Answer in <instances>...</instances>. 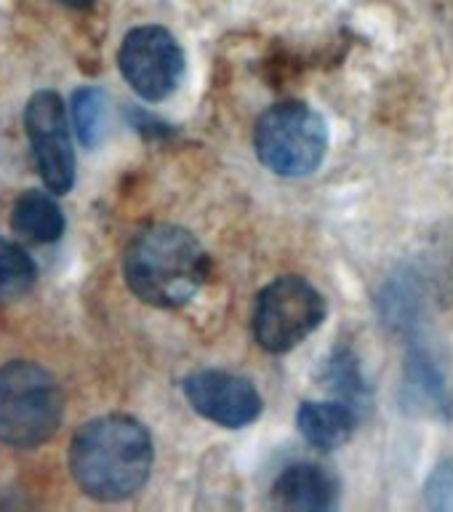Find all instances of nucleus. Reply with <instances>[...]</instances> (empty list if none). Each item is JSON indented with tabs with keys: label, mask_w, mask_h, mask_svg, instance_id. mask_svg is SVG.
Returning <instances> with one entry per match:
<instances>
[{
	"label": "nucleus",
	"mask_w": 453,
	"mask_h": 512,
	"mask_svg": "<svg viewBox=\"0 0 453 512\" xmlns=\"http://www.w3.org/2000/svg\"><path fill=\"white\" fill-rule=\"evenodd\" d=\"M152 459L150 432L128 414L96 416L70 443L72 480L96 502H123L142 491Z\"/></svg>",
	"instance_id": "nucleus-1"
},
{
	"label": "nucleus",
	"mask_w": 453,
	"mask_h": 512,
	"mask_svg": "<svg viewBox=\"0 0 453 512\" xmlns=\"http://www.w3.org/2000/svg\"><path fill=\"white\" fill-rule=\"evenodd\" d=\"M211 272L200 240L176 224H150L136 232L123 256V275L136 299L174 310L192 302Z\"/></svg>",
	"instance_id": "nucleus-2"
},
{
	"label": "nucleus",
	"mask_w": 453,
	"mask_h": 512,
	"mask_svg": "<svg viewBox=\"0 0 453 512\" xmlns=\"http://www.w3.org/2000/svg\"><path fill=\"white\" fill-rule=\"evenodd\" d=\"M64 416L62 387L56 376L32 360L0 366V443L38 448L51 440Z\"/></svg>",
	"instance_id": "nucleus-3"
},
{
	"label": "nucleus",
	"mask_w": 453,
	"mask_h": 512,
	"mask_svg": "<svg viewBox=\"0 0 453 512\" xmlns=\"http://www.w3.org/2000/svg\"><path fill=\"white\" fill-rule=\"evenodd\" d=\"M254 150L259 163L275 176H310L326 158V120L304 102L272 104L256 120Z\"/></svg>",
	"instance_id": "nucleus-4"
},
{
	"label": "nucleus",
	"mask_w": 453,
	"mask_h": 512,
	"mask_svg": "<svg viewBox=\"0 0 453 512\" xmlns=\"http://www.w3.org/2000/svg\"><path fill=\"white\" fill-rule=\"evenodd\" d=\"M326 320V299L310 280L283 275L264 286L254 304V339L272 355L291 352Z\"/></svg>",
	"instance_id": "nucleus-5"
},
{
	"label": "nucleus",
	"mask_w": 453,
	"mask_h": 512,
	"mask_svg": "<svg viewBox=\"0 0 453 512\" xmlns=\"http://www.w3.org/2000/svg\"><path fill=\"white\" fill-rule=\"evenodd\" d=\"M118 67L144 102H163L182 83L187 59L174 32L160 24H142L120 43Z\"/></svg>",
	"instance_id": "nucleus-6"
},
{
	"label": "nucleus",
	"mask_w": 453,
	"mask_h": 512,
	"mask_svg": "<svg viewBox=\"0 0 453 512\" xmlns=\"http://www.w3.org/2000/svg\"><path fill=\"white\" fill-rule=\"evenodd\" d=\"M24 128L43 184L54 195L70 192L75 184V147L62 96L48 88L35 91L24 110Z\"/></svg>",
	"instance_id": "nucleus-7"
},
{
	"label": "nucleus",
	"mask_w": 453,
	"mask_h": 512,
	"mask_svg": "<svg viewBox=\"0 0 453 512\" xmlns=\"http://www.w3.org/2000/svg\"><path fill=\"white\" fill-rule=\"evenodd\" d=\"M184 398L203 419L240 430L259 419L262 414V395L251 379L222 368H203L182 382Z\"/></svg>",
	"instance_id": "nucleus-8"
},
{
	"label": "nucleus",
	"mask_w": 453,
	"mask_h": 512,
	"mask_svg": "<svg viewBox=\"0 0 453 512\" xmlns=\"http://www.w3.org/2000/svg\"><path fill=\"white\" fill-rule=\"evenodd\" d=\"M272 502L291 512H328L339 504V480L315 462L291 464L275 480Z\"/></svg>",
	"instance_id": "nucleus-9"
},
{
	"label": "nucleus",
	"mask_w": 453,
	"mask_h": 512,
	"mask_svg": "<svg viewBox=\"0 0 453 512\" xmlns=\"http://www.w3.org/2000/svg\"><path fill=\"white\" fill-rule=\"evenodd\" d=\"M360 422L358 408L347 400H304L296 411V427L310 446L334 451L355 435Z\"/></svg>",
	"instance_id": "nucleus-10"
},
{
	"label": "nucleus",
	"mask_w": 453,
	"mask_h": 512,
	"mask_svg": "<svg viewBox=\"0 0 453 512\" xmlns=\"http://www.w3.org/2000/svg\"><path fill=\"white\" fill-rule=\"evenodd\" d=\"M11 227L32 243H56L64 235L67 219L51 190H27L11 208Z\"/></svg>",
	"instance_id": "nucleus-11"
},
{
	"label": "nucleus",
	"mask_w": 453,
	"mask_h": 512,
	"mask_svg": "<svg viewBox=\"0 0 453 512\" xmlns=\"http://www.w3.org/2000/svg\"><path fill=\"white\" fill-rule=\"evenodd\" d=\"M35 278L38 267L27 254V248L0 238V304L16 302L19 296L27 294L35 286Z\"/></svg>",
	"instance_id": "nucleus-12"
},
{
	"label": "nucleus",
	"mask_w": 453,
	"mask_h": 512,
	"mask_svg": "<svg viewBox=\"0 0 453 512\" xmlns=\"http://www.w3.org/2000/svg\"><path fill=\"white\" fill-rule=\"evenodd\" d=\"M107 120V94L96 86H83L72 94V123L83 147H96Z\"/></svg>",
	"instance_id": "nucleus-13"
},
{
	"label": "nucleus",
	"mask_w": 453,
	"mask_h": 512,
	"mask_svg": "<svg viewBox=\"0 0 453 512\" xmlns=\"http://www.w3.org/2000/svg\"><path fill=\"white\" fill-rule=\"evenodd\" d=\"M406 390L414 392V398L419 400V406L424 408H438L443 414H448V400L446 384L440 379L438 368L432 366V360H427V355L422 352H414L406 366Z\"/></svg>",
	"instance_id": "nucleus-14"
},
{
	"label": "nucleus",
	"mask_w": 453,
	"mask_h": 512,
	"mask_svg": "<svg viewBox=\"0 0 453 512\" xmlns=\"http://www.w3.org/2000/svg\"><path fill=\"white\" fill-rule=\"evenodd\" d=\"M328 382H331V390L339 395V400H347L355 408H360V398L366 392V384H363V376H360L358 360L352 358L350 352H339L331 358V368H328Z\"/></svg>",
	"instance_id": "nucleus-15"
},
{
	"label": "nucleus",
	"mask_w": 453,
	"mask_h": 512,
	"mask_svg": "<svg viewBox=\"0 0 453 512\" xmlns=\"http://www.w3.org/2000/svg\"><path fill=\"white\" fill-rule=\"evenodd\" d=\"M424 499L432 510L453 512V459L438 464L424 483Z\"/></svg>",
	"instance_id": "nucleus-16"
},
{
	"label": "nucleus",
	"mask_w": 453,
	"mask_h": 512,
	"mask_svg": "<svg viewBox=\"0 0 453 512\" xmlns=\"http://www.w3.org/2000/svg\"><path fill=\"white\" fill-rule=\"evenodd\" d=\"M56 3H62L67 8H88L94 6V0H56Z\"/></svg>",
	"instance_id": "nucleus-17"
}]
</instances>
